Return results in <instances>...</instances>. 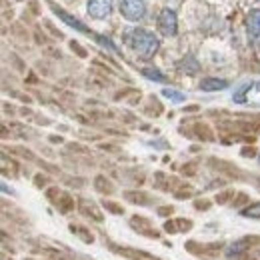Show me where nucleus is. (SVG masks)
<instances>
[{
  "instance_id": "1",
  "label": "nucleus",
  "mask_w": 260,
  "mask_h": 260,
  "mask_svg": "<svg viewBox=\"0 0 260 260\" xmlns=\"http://www.w3.org/2000/svg\"><path fill=\"white\" fill-rule=\"evenodd\" d=\"M124 38H126V42L130 44V48H132L140 58H144V60L152 58L154 52H156L158 46H160L158 38L152 32L144 30V28H130L128 32L124 34Z\"/></svg>"
},
{
  "instance_id": "2",
  "label": "nucleus",
  "mask_w": 260,
  "mask_h": 260,
  "mask_svg": "<svg viewBox=\"0 0 260 260\" xmlns=\"http://www.w3.org/2000/svg\"><path fill=\"white\" fill-rule=\"evenodd\" d=\"M232 100L236 104H250V106H260V80L242 84L234 94Z\"/></svg>"
},
{
  "instance_id": "3",
  "label": "nucleus",
  "mask_w": 260,
  "mask_h": 260,
  "mask_svg": "<svg viewBox=\"0 0 260 260\" xmlns=\"http://www.w3.org/2000/svg\"><path fill=\"white\" fill-rule=\"evenodd\" d=\"M120 12L126 20L138 22L146 14V2L144 0H122L120 2Z\"/></svg>"
},
{
  "instance_id": "4",
  "label": "nucleus",
  "mask_w": 260,
  "mask_h": 260,
  "mask_svg": "<svg viewBox=\"0 0 260 260\" xmlns=\"http://www.w3.org/2000/svg\"><path fill=\"white\" fill-rule=\"evenodd\" d=\"M158 28L164 36H174L178 30V20H176V12L170 8H164L158 14Z\"/></svg>"
},
{
  "instance_id": "5",
  "label": "nucleus",
  "mask_w": 260,
  "mask_h": 260,
  "mask_svg": "<svg viewBox=\"0 0 260 260\" xmlns=\"http://www.w3.org/2000/svg\"><path fill=\"white\" fill-rule=\"evenodd\" d=\"M86 10H88V14H90L92 18H98V20H100V18H106V16L112 14L114 2H112V0H88Z\"/></svg>"
},
{
  "instance_id": "6",
  "label": "nucleus",
  "mask_w": 260,
  "mask_h": 260,
  "mask_svg": "<svg viewBox=\"0 0 260 260\" xmlns=\"http://www.w3.org/2000/svg\"><path fill=\"white\" fill-rule=\"evenodd\" d=\"M228 86L226 80H222V78H204L202 82H200V90H204V92H214V90H224Z\"/></svg>"
},
{
  "instance_id": "7",
  "label": "nucleus",
  "mask_w": 260,
  "mask_h": 260,
  "mask_svg": "<svg viewBox=\"0 0 260 260\" xmlns=\"http://www.w3.org/2000/svg\"><path fill=\"white\" fill-rule=\"evenodd\" d=\"M246 28H248L250 36H254V38H260V10H252V12L248 14V20H246Z\"/></svg>"
},
{
  "instance_id": "8",
  "label": "nucleus",
  "mask_w": 260,
  "mask_h": 260,
  "mask_svg": "<svg viewBox=\"0 0 260 260\" xmlns=\"http://www.w3.org/2000/svg\"><path fill=\"white\" fill-rule=\"evenodd\" d=\"M178 68H180L182 72H186V74H196V72L200 70V64L196 62L192 56H188V58H184V60L178 64Z\"/></svg>"
},
{
  "instance_id": "9",
  "label": "nucleus",
  "mask_w": 260,
  "mask_h": 260,
  "mask_svg": "<svg viewBox=\"0 0 260 260\" xmlns=\"http://www.w3.org/2000/svg\"><path fill=\"white\" fill-rule=\"evenodd\" d=\"M142 74H144L148 80H154V82H166V76H164L158 68H144V70H142Z\"/></svg>"
},
{
  "instance_id": "10",
  "label": "nucleus",
  "mask_w": 260,
  "mask_h": 260,
  "mask_svg": "<svg viewBox=\"0 0 260 260\" xmlns=\"http://www.w3.org/2000/svg\"><path fill=\"white\" fill-rule=\"evenodd\" d=\"M56 14H58V16L62 18V20H66V24H70V26H74L76 30H80V32H88V28H86V26H82V24H80V22H78L76 18H72V16H68L66 12H60V10H56Z\"/></svg>"
},
{
  "instance_id": "11",
  "label": "nucleus",
  "mask_w": 260,
  "mask_h": 260,
  "mask_svg": "<svg viewBox=\"0 0 260 260\" xmlns=\"http://www.w3.org/2000/svg\"><path fill=\"white\" fill-rule=\"evenodd\" d=\"M162 96L168 98V100H172V102H182V100L186 98L182 92H178V90H174V88H164Z\"/></svg>"
},
{
  "instance_id": "12",
  "label": "nucleus",
  "mask_w": 260,
  "mask_h": 260,
  "mask_svg": "<svg viewBox=\"0 0 260 260\" xmlns=\"http://www.w3.org/2000/svg\"><path fill=\"white\" fill-rule=\"evenodd\" d=\"M240 214H242V216H248V218H260V202L250 204L248 208L240 210Z\"/></svg>"
}]
</instances>
